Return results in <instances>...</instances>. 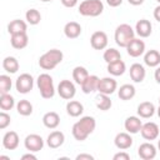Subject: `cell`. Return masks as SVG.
<instances>
[{"label":"cell","instance_id":"6da1fadb","mask_svg":"<svg viewBox=\"0 0 160 160\" xmlns=\"http://www.w3.org/2000/svg\"><path fill=\"white\" fill-rule=\"evenodd\" d=\"M96 128V121L92 116H82L80 118V120H78L71 129L72 136L75 140L78 141H84L88 139V136L90 134H92V131Z\"/></svg>","mask_w":160,"mask_h":160},{"label":"cell","instance_id":"7a4b0ae2","mask_svg":"<svg viewBox=\"0 0 160 160\" xmlns=\"http://www.w3.org/2000/svg\"><path fill=\"white\" fill-rule=\"evenodd\" d=\"M64 59V54L59 49H50L39 58V66L42 70L55 69Z\"/></svg>","mask_w":160,"mask_h":160},{"label":"cell","instance_id":"3957f363","mask_svg":"<svg viewBox=\"0 0 160 160\" xmlns=\"http://www.w3.org/2000/svg\"><path fill=\"white\" fill-rule=\"evenodd\" d=\"M134 38H135V29H132L129 24H120L119 26H116L114 32V40L118 46L126 48Z\"/></svg>","mask_w":160,"mask_h":160},{"label":"cell","instance_id":"277c9868","mask_svg":"<svg viewBox=\"0 0 160 160\" xmlns=\"http://www.w3.org/2000/svg\"><path fill=\"white\" fill-rule=\"evenodd\" d=\"M79 14L82 16L96 18L102 14L104 4L101 0H84L79 5Z\"/></svg>","mask_w":160,"mask_h":160},{"label":"cell","instance_id":"5b68a950","mask_svg":"<svg viewBox=\"0 0 160 160\" xmlns=\"http://www.w3.org/2000/svg\"><path fill=\"white\" fill-rule=\"evenodd\" d=\"M36 85L40 91L41 98L44 99H51L55 95V86H54V80L51 75L48 72H42L38 76L36 79Z\"/></svg>","mask_w":160,"mask_h":160},{"label":"cell","instance_id":"8992f818","mask_svg":"<svg viewBox=\"0 0 160 160\" xmlns=\"http://www.w3.org/2000/svg\"><path fill=\"white\" fill-rule=\"evenodd\" d=\"M32 88H34V78L30 74L24 72L18 76L16 81H15V89L18 92L28 94L32 90Z\"/></svg>","mask_w":160,"mask_h":160},{"label":"cell","instance_id":"52a82bcc","mask_svg":"<svg viewBox=\"0 0 160 160\" xmlns=\"http://www.w3.org/2000/svg\"><path fill=\"white\" fill-rule=\"evenodd\" d=\"M58 94L61 99L64 100H71L75 94H76V88H75V84L70 80H61L58 85Z\"/></svg>","mask_w":160,"mask_h":160},{"label":"cell","instance_id":"ba28073f","mask_svg":"<svg viewBox=\"0 0 160 160\" xmlns=\"http://www.w3.org/2000/svg\"><path fill=\"white\" fill-rule=\"evenodd\" d=\"M24 146L28 151L38 152L44 148V139L38 134H29L24 140Z\"/></svg>","mask_w":160,"mask_h":160},{"label":"cell","instance_id":"9c48e42d","mask_svg":"<svg viewBox=\"0 0 160 160\" xmlns=\"http://www.w3.org/2000/svg\"><path fill=\"white\" fill-rule=\"evenodd\" d=\"M108 42H109V39H108V35H106L105 31H100L99 30V31L92 32V35L90 36V45L95 50L106 49Z\"/></svg>","mask_w":160,"mask_h":160},{"label":"cell","instance_id":"30bf717a","mask_svg":"<svg viewBox=\"0 0 160 160\" xmlns=\"http://www.w3.org/2000/svg\"><path fill=\"white\" fill-rule=\"evenodd\" d=\"M125 49H126L128 55H130L131 58H139L145 52V42L140 40V38L139 39L134 38Z\"/></svg>","mask_w":160,"mask_h":160},{"label":"cell","instance_id":"8fae6325","mask_svg":"<svg viewBox=\"0 0 160 160\" xmlns=\"http://www.w3.org/2000/svg\"><path fill=\"white\" fill-rule=\"evenodd\" d=\"M140 134L141 136L145 139V140H155L159 138V126L158 124L152 122V121H149V122H145L142 124L141 126V130H140Z\"/></svg>","mask_w":160,"mask_h":160},{"label":"cell","instance_id":"7c38bea8","mask_svg":"<svg viewBox=\"0 0 160 160\" xmlns=\"http://www.w3.org/2000/svg\"><path fill=\"white\" fill-rule=\"evenodd\" d=\"M118 89V82L115 79L112 78H102L99 80V85H98V91L101 94H106V95H111L115 92V90Z\"/></svg>","mask_w":160,"mask_h":160},{"label":"cell","instance_id":"4fadbf2b","mask_svg":"<svg viewBox=\"0 0 160 160\" xmlns=\"http://www.w3.org/2000/svg\"><path fill=\"white\" fill-rule=\"evenodd\" d=\"M156 148L151 142H142L138 149V155L142 160H152L156 156Z\"/></svg>","mask_w":160,"mask_h":160},{"label":"cell","instance_id":"5bb4252c","mask_svg":"<svg viewBox=\"0 0 160 160\" xmlns=\"http://www.w3.org/2000/svg\"><path fill=\"white\" fill-rule=\"evenodd\" d=\"M19 142H20V139L16 131H12V130L6 131L2 136V146L6 150H15L19 146Z\"/></svg>","mask_w":160,"mask_h":160},{"label":"cell","instance_id":"9a60e30c","mask_svg":"<svg viewBox=\"0 0 160 160\" xmlns=\"http://www.w3.org/2000/svg\"><path fill=\"white\" fill-rule=\"evenodd\" d=\"M64 141H65V135L60 130L51 131L48 135V138H46V144H48V146L50 149H58V148H60L64 144Z\"/></svg>","mask_w":160,"mask_h":160},{"label":"cell","instance_id":"2e32d148","mask_svg":"<svg viewBox=\"0 0 160 160\" xmlns=\"http://www.w3.org/2000/svg\"><path fill=\"white\" fill-rule=\"evenodd\" d=\"M114 144L118 149L120 150H126L129 148H131L132 145V138H131V134L125 131V132H119L116 134L115 139H114Z\"/></svg>","mask_w":160,"mask_h":160},{"label":"cell","instance_id":"e0dca14e","mask_svg":"<svg viewBox=\"0 0 160 160\" xmlns=\"http://www.w3.org/2000/svg\"><path fill=\"white\" fill-rule=\"evenodd\" d=\"M152 32V25L149 20L141 19L135 24V34L139 38H149Z\"/></svg>","mask_w":160,"mask_h":160},{"label":"cell","instance_id":"ac0fdd59","mask_svg":"<svg viewBox=\"0 0 160 160\" xmlns=\"http://www.w3.org/2000/svg\"><path fill=\"white\" fill-rule=\"evenodd\" d=\"M129 74H130V78L134 82H142L145 76H146V70H145L144 65H141L139 62H134L130 66Z\"/></svg>","mask_w":160,"mask_h":160},{"label":"cell","instance_id":"d6986e66","mask_svg":"<svg viewBox=\"0 0 160 160\" xmlns=\"http://www.w3.org/2000/svg\"><path fill=\"white\" fill-rule=\"evenodd\" d=\"M141 126H142V121L140 120V116H129L124 121V128L130 134L140 132Z\"/></svg>","mask_w":160,"mask_h":160},{"label":"cell","instance_id":"ffe728a7","mask_svg":"<svg viewBox=\"0 0 160 160\" xmlns=\"http://www.w3.org/2000/svg\"><path fill=\"white\" fill-rule=\"evenodd\" d=\"M81 25L76 21H69L64 26V34L68 39H76L81 35Z\"/></svg>","mask_w":160,"mask_h":160},{"label":"cell","instance_id":"44dd1931","mask_svg":"<svg viewBox=\"0 0 160 160\" xmlns=\"http://www.w3.org/2000/svg\"><path fill=\"white\" fill-rule=\"evenodd\" d=\"M136 111H138V115L141 119H149V118H151L155 114L156 109H155V105L152 102H150V101H142V102H140L138 105Z\"/></svg>","mask_w":160,"mask_h":160},{"label":"cell","instance_id":"7402d4cb","mask_svg":"<svg viewBox=\"0 0 160 160\" xmlns=\"http://www.w3.org/2000/svg\"><path fill=\"white\" fill-rule=\"evenodd\" d=\"M10 44L14 49L21 50L24 48L28 46L29 44V36L26 32H21V34H14L10 35Z\"/></svg>","mask_w":160,"mask_h":160},{"label":"cell","instance_id":"603a6c76","mask_svg":"<svg viewBox=\"0 0 160 160\" xmlns=\"http://www.w3.org/2000/svg\"><path fill=\"white\" fill-rule=\"evenodd\" d=\"M42 124L48 129H56L60 124V116L55 111H48L42 116Z\"/></svg>","mask_w":160,"mask_h":160},{"label":"cell","instance_id":"cb8c5ba5","mask_svg":"<svg viewBox=\"0 0 160 160\" xmlns=\"http://www.w3.org/2000/svg\"><path fill=\"white\" fill-rule=\"evenodd\" d=\"M99 78L96 75H89L88 79L80 85L81 86V90L84 94H91L94 91L98 90V85H99Z\"/></svg>","mask_w":160,"mask_h":160},{"label":"cell","instance_id":"d4e9b609","mask_svg":"<svg viewBox=\"0 0 160 160\" xmlns=\"http://www.w3.org/2000/svg\"><path fill=\"white\" fill-rule=\"evenodd\" d=\"M144 62L150 68H158L160 65V52L158 50H148L144 52Z\"/></svg>","mask_w":160,"mask_h":160},{"label":"cell","instance_id":"484cf974","mask_svg":"<svg viewBox=\"0 0 160 160\" xmlns=\"http://www.w3.org/2000/svg\"><path fill=\"white\" fill-rule=\"evenodd\" d=\"M26 30H28V24H26L24 20L15 19V20H12V21H10V22L8 24V32H9L10 35L26 32Z\"/></svg>","mask_w":160,"mask_h":160},{"label":"cell","instance_id":"4316f807","mask_svg":"<svg viewBox=\"0 0 160 160\" xmlns=\"http://www.w3.org/2000/svg\"><path fill=\"white\" fill-rule=\"evenodd\" d=\"M66 112L71 118H78L84 112V105L78 100H69L66 104Z\"/></svg>","mask_w":160,"mask_h":160},{"label":"cell","instance_id":"83f0119b","mask_svg":"<svg viewBox=\"0 0 160 160\" xmlns=\"http://www.w3.org/2000/svg\"><path fill=\"white\" fill-rule=\"evenodd\" d=\"M135 94H136V89H135V86L131 85V84H124V85H121V86L119 88V90H118V96H119L121 100H124V101L132 99V98L135 96Z\"/></svg>","mask_w":160,"mask_h":160},{"label":"cell","instance_id":"f1b7e54d","mask_svg":"<svg viewBox=\"0 0 160 160\" xmlns=\"http://www.w3.org/2000/svg\"><path fill=\"white\" fill-rule=\"evenodd\" d=\"M95 105H96V108H98L99 110H101V111H108V110H110V108L112 106V101H111V99L109 98V95L99 92V95H96V98H95Z\"/></svg>","mask_w":160,"mask_h":160},{"label":"cell","instance_id":"f546056e","mask_svg":"<svg viewBox=\"0 0 160 160\" xmlns=\"http://www.w3.org/2000/svg\"><path fill=\"white\" fill-rule=\"evenodd\" d=\"M108 72L112 76H121L125 71H126V65L122 60H118L115 62H111V64H108V68H106Z\"/></svg>","mask_w":160,"mask_h":160},{"label":"cell","instance_id":"4dcf8cb0","mask_svg":"<svg viewBox=\"0 0 160 160\" xmlns=\"http://www.w3.org/2000/svg\"><path fill=\"white\" fill-rule=\"evenodd\" d=\"M19 68H20L19 61L14 56H6L2 60V69L9 74H15L19 70Z\"/></svg>","mask_w":160,"mask_h":160},{"label":"cell","instance_id":"1f68e13d","mask_svg":"<svg viewBox=\"0 0 160 160\" xmlns=\"http://www.w3.org/2000/svg\"><path fill=\"white\" fill-rule=\"evenodd\" d=\"M89 75L90 74L88 72L86 68H84V66H75L72 69V79L75 81V84H78V85H81L88 79Z\"/></svg>","mask_w":160,"mask_h":160},{"label":"cell","instance_id":"d6a6232c","mask_svg":"<svg viewBox=\"0 0 160 160\" xmlns=\"http://www.w3.org/2000/svg\"><path fill=\"white\" fill-rule=\"evenodd\" d=\"M102 59L106 64H111V62H115L118 60H121V54L119 50L114 49V48H109L104 51L102 54Z\"/></svg>","mask_w":160,"mask_h":160},{"label":"cell","instance_id":"836d02e7","mask_svg":"<svg viewBox=\"0 0 160 160\" xmlns=\"http://www.w3.org/2000/svg\"><path fill=\"white\" fill-rule=\"evenodd\" d=\"M14 106H15V99L12 95H10L9 92L0 95V109L1 110L8 111V110H11Z\"/></svg>","mask_w":160,"mask_h":160},{"label":"cell","instance_id":"e575fe53","mask_svg":"<svg viewBox=\"0 0 160 160\" xmlns=\"http://www.w3.org/2000/svg\"><path fill=\"white\" fill-rule=\"evenodd\" d=\"M16 111L22 116H29L32 114V104L29 100L22 99L16 104Z\"/></svg>","mask_w":160,"mask_h":160},{"label":"cell","instance_id":"d590c367","mask_svg":"<svg viewBox=\"0 0 160 160\" xmlns=\"http://www.w3.org/2000/svg\"><path fill=\"white\" fill-rule=\"evenodd\" d=\"M25 19H26V22L28 24H30V25H38L41 21V14L36 9H29L25 12Z\"/></svg>","mask_w":160,"mask_h":160},{"label":"cell","instance_id":"8d00e7d4","mask_svg":"<svg viewBox=\"0 0 160 160\" xmlns=\"http://www.w3.org/2000/svg\"><path fill=\"white\" fill-rule=\"evenodd\" d=\"M11 86H12V81L10 79L9 75H0V94H6L11 90Z\"/></svg>","mask_w":160,"mask_h":160},{"label":"cell","instance_id":"74e56055","mask_svg":"<svg viewBox=\"0 0 160 160\" xmlns=\"http://www.w3.org/2000/svg\"><path fill=\"white\" fill-rule=\"evenodd\" d=\"M11 122V118L6 111H1L0 112V129H6Z\"/></svg>","mask_w":160,"mask_h":160},{"label":"cell","instance_id":"f35d334b","mask_svg":"<svg viewBox=\"0 0 160 160\" xmlns=\"http://www.w3.org/2000/svg\"><path fill=\"white\" fill-rule=\"evenodd\" d=\"M114 160H130V155L126 152V151H120V152H116L114 156H112Z\"/></svg>","mask_w":160,"mask_h":160},{"label":"cell","instance_id":"ab89813d","mask_svg":"<svg viewBox=\"0 0 160 160\" xmlns=\"http://www.w3.org/2000/svg\"><path fill=\"white\" fill-rule=\"evenodd\" d=\"M60 1L65 8H74V6H76L79 0H60Z\"/></svg>","mask_w":160,"mask_h":160},{"label":"cell","instance_id":"60d3db41","mask_svg":"<svg viewBox=\"0 0 160 160\" xmlns=\"http://www.w3.org/2000/svg\"><path fill=\"white\" fill-rule=\"evenodd\" d=\"M76 160H94V156L90 154H79L75 158Z\"/></svg>","mask_w":160,"mask_h":160},{"label":"cell","instance_id":"b9f144b4","mask_svg":"<svg viewBox=\"0 0 160 160\" xmlns=\"http://www.w3.org/2000/svg\"><path fill=\"white\" fill-rule=\"evenodd\" d=\"M106 2L111 8H118V6H120L122 4V0H106Z\"/></svg>","mask_w":160,"mask_h":160},{"label":"cell","instance_id":"7bdbcfd3","mask_svg":"<svg viewBox=\"0 0 160 160\" xmlns=\"http://www.w3.org/2000/svg\"><path fill=\"white\" fill-rule=\"evenodd\" d=\"M152 15H154V19H155L156 21H159V22H160V4L154 9Z\"/></svg>","mask_w":160,"mask_h":160},{"label":"cell","instance_id":"ee69618b","mask_svg":"<svg viewBox=\"0 0 160 160\" xmlns=\"http://www.w3.org/2000/svg\"><path fill=\"white\" fill-rule=\"evenodd\" d=\"M26 159H30V160H36V155H34L31 151H29L28 154H24L21 156V160H26Z\"/></svg>","mask_w":160,"mask_h":160},{"label":"cell","instance_id":"f6af8a7d","mask_svg":"<svg viewBox=\"0 0 160 160\" xmlns=\"http://www.w3.org/2000/svg\"><path fill=\"white\" fill-rule=\"evenodd\" d=\"M154 78H155V81H156L158 84H160V65L156 68V70H155V72H154Z\"/></svg>","mask_w":160,"mask_h":160},{"label":"cell","instance_id":"bcb514c9","mask_svg":"<svg viewBox=\"0 0 160 160\" xmlns=\"http://www.w3.org/2000/svg\"><path fill=\"white\" fill-rule=\"evenodd\" d=\"M128 2H129L130 5H134V6H139V5H141V4L144 2V0H128Z\"/></svg>","mask_w":160,"mask_h":160},{"label":"cell","instance_id":"7dc6e473","mask_svg":"<svg viewBox=\"0 0 160 160\" xmlns=\"http://www.w3.org/2000/svg\"><path fill=\"white\" fill-rule=\"evenodd\" d=\"M0 160H10V158H8V156H4V155H1V156H0Z\"/></svg>","mask_w":160,"mask_h":160},{"label":"cell","instance_id":"c3c4849f","mask_svg":"<svg viewBox=\"0 0 160 160\" xmlns=\"http://www.w3.org/2000/svg\"><path fill=\"white\" fill-rule=\"evenodd\" d=\"M156 112H158V116L160 118V105H159V108H158V110H156Z\"/></svg>","mask_w":160,"mask_h":160},{"label":"cell","instance_id":"681fc988","mask_svg":"<svg viewBox=\"0 0 160 160\" xmlns=\"http://www.w3.org/2000/svg\"><path fill=\"white\" fill-rule=\"evenodd\" d=\"M158 149H159V151H160V139L158 140Z\"/></svg>","mask_w":160,"mask_h":160},{"label":"cell","instance_id":"f907efd6","mask_svg":"<svg viewBox=\"0 0 160 160\" xmlns=\"http://www.w3.org/2000/svg\"><path fill=\"white\" fill-rule=\"evenodd\" d=\"M40 1H42V2H50V1H52V0H40Z\"/></svg>","mask_w":160,"mask_h":160},{"label":"cell","instance_id":"816d5d0a","mask_svg":"<svg viewBox=\"0 0 160 160\" xmlns=\"http://www.w3.org/2000/svg\"><path fill=\"white\" fill-rule=\"evenodd\" d=\"M159 105H160V96H159Z\"/></svg>","mask_w":160,"mask_h":160},{"label":"cell","instance_id":"f5cc1de1","mask_svg":"<svg viewBox=\"0 0 160 160\" xmlns=\"http://www.w3.org/2000/svg\"><path fill=\"white\" fill-rule=\"evenodd\" d=\"M156 1H158V2H159V4H160V0H156Z\"/></svg>","mask_w":160,"mask_h":160}]
</instances>
